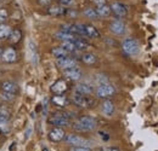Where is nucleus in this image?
Returning <instances> with one entry per match:
<instances>
[{
	"mask_svg": "<svg viewBox=\"0 0 158 151\" xmlns=\"http://www.w3.org/2000/svg\"><path fill=\"white\" fill-rule=\"evenodd\" d=\"M81 60L85 64H88V65H93V64H95L98 62V58H96L95 55H93V53H84L81 56Z\"/></svg>",
	"mask_w": 158,
	"mask_h": 151,
	"instance_id": "23",
	"label": "nucleus"
},
{
	"mask_svg": "<svg viewBox=\"0 0 158 151\" xmlns=\"http://www.w3.org/2000/svg\"><path fill=\"white\" fill-rule=\"evenodd\" d=\"M74 45H76V48H77V51H81V50H86L88 47H89V44L88 42H85V41H83V40H80V39H76L74 41Z\"/></svg>",
	"mask_w": 158,
	"mask_h": 151,
	"instance_id": "29",
	"label": "nucleus"
},
{
	"mask_svg": "<svg viewBox=\"0 0 158 151\" xmlns=\"http://www.w3.org/2000/svg\"><path fill=\"white\" fill-rule=\"evenodd\" d=\"M95 11H96V14H98L99 17H108V16L111 15V12H112V11H111V7H110L107 4L98 6V7L95 9Z\"/></svg>",
	"mask_w": 158,
	"mask_h": 151,
	"instance_id": "21",
	"label": "nucleus"
},
{
	"mask_svg": "<svg viewBox=\"0 0 158 151\" xmlns=\"http://www.w3.org/2000/svg\"><path fill=\"white\" fill-rule=\"evenodd\" d=\"M101 110H102L103 115H106V116L111 117V116L113 115V111H114V105H113V103H112L111 100L106 99V100H105V102L102 103Z\"/></svg>",
	"mask_w": 158,
	"mask_h": 151,
	"instance_id": "19",
	"label": "nucleus"
},
{
	"mask_svg": "<svg viewBox=\"0 0 158 151\" xmlns=\"http://www.w3.org/2000/svg\"><path fill=\"white\" fill-rule=\"evenodd\" d=\"M93 92H94V88L89 83H78L76 86V93H78V95H90Z\"/></svg>",
	"mask_w": 158,
	"mask_h": 151,
	"instance_id": "17",
	"label": "nucleus"
},
{
	"mask_svg": "<svg viewBox=\"0 0 158 151\" xmlns=\"http://www.w3.org/2000/svg\"><path fill=\"white\" fill-rule=\"evenodd\" d=\"M61 47H62L63 50H66L68 53H69V52H76V51H77L76 45H74L73 41H64V42H62Z\"/></svg>",
	"mask_w": 158,
	"mask_h": 151,
	"instance_id": "28",
	"label": "nucleus"
},
{
	"mask_svg": "<svg viewBox=\"0 0 158 151\" xmlns=\"http://www.w3.org/2000/svg\"><path fill=\"white\" fill-rule=\"evenodd\" d=\"M38 2H39L41 6H48V5H50L51 0H38Z\"/></svg>",
	"mask_w": 158,
	"mask_h": 151,
	"instance_id": "36",
	"label": "nucleus"
},
{
	"mask_svg": "<svg viewBox=\"0 0 158 151\" xmlns=\"http://www.w3.org/2000/svg\"><path fill=\"white\" fill-rule=\"evenodd\" d=\"M0 75H1V73H0Z\"/></svg>",
	"mask_w": 158,
	"mask_h": 151,
	"instance_id": "41",
	"label": "nucleus"
},
{
	"mask_svg": "<svg viewBox=\"0 0 158 151\" xmlns=\"http://www.w3.org/2000/svg\"><path fill=\"white\" fill-rule=\"evenodd\" d=\"M72 117V114L64 113V111H57V113L52 114L48 122L55 127H66V126H69V118Z\"/></svg>",
	"mask_w": 158,
	"mask_h": 151,
	"instance_id": "2",
	"label": "nucleus"
},
{
	"mask_svg": "<svg viewBox=\"0 0 158 151\" xmlns=\"http://www.w3.org/2000/svg\"><path fill=\"white\" fill-rule=\"evenodd\" d=\"M1 53H2V50H1V48H0V56H1Z\"/></svg>",
	"mask_w": 158,
	"mask_h": 151,
	"instance_id": "40",
	"label": "nucleus"
},
{
	"mask_svg": "<svg viewBox=\"0 0 158 151\" xmlns=\"http://www.w3.org/2000/svg\"><path fill=\"white\" fill-rule=\"evenodd\" d=\"M110 7H111V11H112L117 17H125L127 14H128V7H127L124 4L119 2V1L112 2Z\"/></svg>",
	"mask_w": 158,
	"mask_h": 151,
	"instance_id": "7",
	"label": "nucleus"
},
{
	"mask_svg": "<svg viewBox=\"0 0 158 151\" xmlns=\"http://www.w3.org/2000/svg\"><path fill=\"white\" fill-rule=\"evenodd\" d=\"M60 4H61V6L66 7V6L72 5V4H73V0H60Z\"/></svg>",
	"mask_w": 158,
	"mask_h": 151,
	"instance_id": "34",
	"label": "nucleus"
},
{
	"mask_svg": "<svg viewBox=\"0 0 158 151\" xmlns=\"http://www.w3.org/2000/svg\"><path fill=\"white\" fill-rule=\"evenodd\" d=\"M0 97H1V99L5 100V102H11V100L15 98V95H11V93H7V92H4V91H2V93L0 95Z\"/></svg>",
	"mask_w": 158,
	"mask_h": 151,
	"instance_id": "31",
	"label": "nucleus"
},
{
	"mask_svg": "<svg viewBox=\"0 0 158 151\" xmlns=\"http://www.w3.org/2000/svg\"><path fill=\"white\" fill-rule=\"evenodd\" d=\"M114 93H116V88L112 85H108V83L100 85L96 88V95L99 98H108V97H112Z\"/></svg>",
	"mask_w": 158,
	"mask_h": 151,
	"instance_id": "6",
	"label": "nucleus"
},
{
	"mask_svg": "<svg viewBox=\"0 0 158 151\" xmlns=\"http://www.w3.org/2000/svg\"><path fill=\"white\" fill-rule=\"evenodd\" d=\"M66 15H68L69 17H77L78 12L74 11V10H67V11H66Z\"/></svg>",
	"mask_w": 158,
	"mask_h": 151,
	"instance_id": "35",
	"label": "nucleus"
},
{
	"mask_svg": "<svg viewBox=\"0 0 158 151\" xmlns=\"http://www.w3.org/2000/svg\"><path fill=\"white\" fill-rule=\"evenodd\" d=\"M55 38L61 40L62 42H64V41H74L77 37L76 35H73V34H69V33H64V32H61L60 30L59 33H56L55 34Z\"/></svg>",
	"mask_w": 158,
	"mask_h": 151,
	"instance_id": "22",
	"label": "nucleus"
},
{
	"mask_svg": "<svg viewBox=\"0 0 158 151\" xmlns=\"http://www.w3.org/2000/svg\"><path fill=\"white\" fill-rule=\"evenodd\" d=\"M9 17V14L5 9H0V24H4V22Z\"/></svg>",
	"mask_w": 158,
	"mask_h": 151,
	"instance_id": "32",
	"label": "nucleus"
},
{
	"mask_svg": "<svg viewBox=\"0 0 158 151\" xmlns=\"http://www.w3.org/2000/svg\"><path fill=\"white\" fill-rule=\"evenodd\" d=\"M95 4H96V6H100V5H105L106 4V0H93Z\"/></svg>",
	"mask_w": 158,
	"mask_h": 151,
	"instance_id": "37",
	"label": "nucleus"
},
{
	"mask_svg": "<svg viewBox=\"0 0 158 151\" xmlns=\"http://www.w3.org/2000/svg\"><path fill=\"white\" fill-rule=\"evenodd\" d=\"M43 151H49V149H48V148H45V146H44V148H43Z\"/></svg>",
	"mask_w": 158,
	"mask_h": 151,
	"instance_id": "39",
	"label": "nucleus"
},
{
	"mask_svg": "<svg viewBox=\"0 0 158 151\" xmlns=\"http://www.w3.org/2000/svg\"><path fill=\"white\" fill-rule=\"evenodd\" d=\"M83 35L88 37V38H100V32L90 24H84V29H83Z\"/></svg>",
	"mask_w": 158,
	"mask_h": 151,
	"instance_id": "16",
	"label": "nucleus"
},
{
	"mask_svg": "<svg viewBox=\"0 0 158 151\" xmlns=\"http://www.w3.org/2000/svg\"><path fill=\"white\" fill-rule=\"evenodd\" d=\"M68 90V85L64 80H57L52 86H51V92L55 95H63Z\"/></svg>",
	"mask_w": 158,
	"mask_h": 151,
	"instance_id": "11",
	"label": "nucleus"
},
{
	"mask_svg": "<svg viewBox=\"0 0 158 151\" xmlns=\"http://www.w3.org/2000/svg\"><path fill=\"white\" fill-rule=\"evenodd\" d=\"M72 100L73 103L79 106V108H89L94 104V100L91 98H89V95H78V93H74L72 97Z\"/></svg>",
	"mask_w": 158,
	"mask_h": 151,
	"instance_id": "4",
	"label": "nucleus"
},
{
	"mask_svg": "<svg viewBox=\"0 0 158 151\" xmlns=\"http://www.w3.org/2000/svg\"><path fill=\"white\" fill-rule=\"evenodd\" d=\"M49 140L50 141H52V143H59L61 140H63L64 139V137H66V133L63 131V128H61V127H55V128H52L50 132H49Z\"/></svg>",
	"mask_w": 158,
	"mask_h": 151,
	"instance_id": "8",
	"label": "nucleus"
},
{
	"mask_svg": "<svg viewBox=\"0 0 158 151\" xmlns=\"http://www.w3.org/2000/svg\"><path fill=\"white\" fill-rule=\"evenodd\" d=\"M69 151H91V149L88 146H73Z\"/></svg>",
	"mask_w": 158,
	"mask_h": 151,
	"instance_id": "33",
	"label": "nucleus"
},
{
	"mask_svg": "<svg viewBox=\"0 0 158 151\" xmlns=\"http://www.w3.org/2000/svg\"><path fill=\"white\" fill-rule=\"evenodd\" d=\"M64 76H66V79H68L71 81H77L81 77V72H80L79 68L74 67V68L64 70Z\"/></svg>",
	"mask_w": 158,
	"mask_h": 151,
	"instance_id": "15",
	"label": "nucleus"
},
{
	"mask_svg": "<svg viewBox=\"0 0 158 151\" xmlns=\"http://www.w3.org/2000/svg\"><path fill=\"white\" fill-rule=\"evenodd\" d=\"M9 131H10L9 130V120L0 115V132H2L4 134H7Z\"/></svg>",
	"mask_w": 158,
	"mask_h": 151,
	"instance_id": "27",
	"label": "nucleus"
},
{
	"mask_svg": "<svg viewBox=\"0 0 158 151\" xmlns=\"http://www.w3.org/2000/svg\"><path fill=\"white\" fill-rule=\"evenodd\" d=\"M101 151H119V149L117 148H103V149H101Z\"/></svg>",
	"mask_w": 158,
	"mask_h": 151,
	"instance_id": "38",
	"label": "nucleus"
},
{
	"mask_svg": "<svg viewBox=\"0 0 158 151\" xmlns=\"http://www.w3.org/2000/svg\"><path fill=\"white\" fill-rule=\"evenodd\" d=\"M51 53H52V56L56 57L57 59H60V58H64V57H68V52H67L66 50H63L61 46H60V47H54V48L51 50Z\"/></svg>",
	"mask_w": 158,
	"mask_h": 151,
	"instance_id": "24",
	"label": "nucleus"
},
{
	"mask_svg": "<svg viewBox=\"0 0 158 151\" xmlns=\"http://www.w3.org/2000/svg\"><path fill=\"white\" fill-rule=\"evenodd\" d=\"M1 88L4 92H7V93H11V95H17L20 88H19V85L14 81H4L1 83Z\"/></svg>",
	"mask_w": 158,
	"mask_h": 151,
	"instance_id": "12",
	"label": "nucleus"
},
{
	"mask_svg": "<svg viewBox=\"0 0 158 151\" xmlns=\"http://www.w3.org/2000/svg\"><path fill=\"white\" fill-rule=\"evenodd\" d=\"M1 57H2V60L4 62H6V63H14L17 59V52L12 47H9L5 51H2Z\"/></svg>",
	"mask_w": 158,
	"mask_h": 151,
	"instance_id": "14",
	"label": "nucleus"
},
{
	"mask_svg": "<svg viewBox=\"0 0 158 151\" xmlns=\"http://www.w3.org/2000/svg\"><path fill=\"white\" fill-rule=\"evenodd\" d=\"M28 53H29V59H31V62L34 64V65H37L38 64V62H39V56H38V51H37V46H35V44L31 40L29 42H28Z\"/></svg>",
	"mask_w": 158,
	"mask_h": 151,
	"instance_id": "13",
	"label": "nucleus"
},
{
	"mask_svg": "<svg viewBox=\"0 0 158 151\" xmlns=\"http://www.w3.org/2000/svg\"><path fill=\"white\" fill-rule=\"evenodd\" d=\"M22 38V32H21L20 29H15V30H11V34H10V41L12 42V44H17L19 41L21 40Z\"/></svg>",
	"mask_w": 158,
	"mask_h": 151,
	"instance_id": "26",
	"label": "nucleus"
},
{
	"mask_svg": "<svg viewBox=\"0 0 158 151\" xmlns=\"http://www.w3.org/2000/svg\"><path fill=\"white\" fill-rule=\"evenodd\" d=\"M11 34V28L7 24H0V40L5 38H9Z\"/></svg>",
	"mask_w": 158,
	"mask_h": 151,
	"instance_id": "25",
	"label": "nucleus"
},
{
	"mask_svg": "<svg viewBox=\"0 0 158 151\" xmlns=\"http://www.w3.org/2000/svg\"><path fill=\"white\" fill-rule=\"evenodd\" d=\"M122 50L128 56H135L140 51V46H139V42L135 39L128 38L122 42Z\"/></svg>",
	"mask_w": 158,
	"mask_h": 151,
	"instance_id": "3",
	"label": "nucleus"
},
{
	"mask_svg": "<svg viewBox=\"0 0 158 151\" xmlns=\"http://www.w3.org/2000/svg\"><path fill=\"white\" fill-rule=\"evenodd\" d=\"M96 120L91 116H80L73 123V128L78 132H89L96 128Z\"/></svg>",
	"mask_w": 158,
	"mask_h": 151,
	"instance_id": "1",
	"label": "nucleus"
},
{
	"mask_svg": "<svg viewBox=\"0 0 158 151\" xmlns=\"http://www.w3.org/2000/svg\"><path fill=\"white\" fill-rule=\"evenodd\" d=\"M84 15L90 19H96L99 17L98 14H96V11H95V9H86V10L84 11Z\"/></svg>",
	"mask_w": 158,
	"mask_h": 151,
	"instance_id": "30",
	"label": "nucleus"
},
{
	"mask_svg": "<svg viewBox=\"0 0 158 151\" xmlns=\"http://www.w3.org/2000/svg\"><path fill=\"white\" fill-rule=\"evenodd\" d=\"M56 64H57V67H60V68L63 69V70H67V69H71V68L77 67V62H76V59L69 58V57L60 58V59L56 60Z\"/></svg>",
	"mask_w": 158,
	"mask_h": 151,
	"instance_id": "9",
	"label": "nucleus"
},
{
	"mask_svg": "<svg viewBox=\"0 0 158 151\" xmlns=\"http://www.w3.org/2000/svg\"><path fill=\"white\" fill-rule=\"evenodd\" d=\"M66 11L67 9L61 6V5H52V6H49L48 9V14L50 16H61V15H66Z\"/></svg>",
	"mask_w": 158,
	"mask_h": 151,
	"instance_id": "18",
	"label": "nucleus"
},
{
	"mask_svg": "<svg viewBox=\"0 0 158 151\" xmlns=\"http://www.w3.org/2000/svg\"><path fill=\"white\" fill-rule=\"evenodd\" d=\"M52 104H55L56 106H66L68 104V98L63 95H55L51 98Z\"/></svg>",
	"mask_w": 158,
	"mask_h": 151,
	"instance_id": "20",
	"label": "nucleus"
},
{
	"mask_svg": "<svg viewBox=\"0 0 158 151\" xmlns=\"http://www.w3.org/2000/svg\"><path fill=\"white\" fill-rule=\"evenodd\" d=\"M64 140L67 144H69L72 146H88L89 148V141L76 134H67L64 137Z\"/></svg>",
	"mask_w": 158,
	"mask_h": 151,
	"instance_id": "5",
	"label": "nucleus"
},
{
	"mask_svg": "<svg viewBox=\"0 0 158 151\" xmlns=\"http://www.w3.org/2000/svg\"><path fill=\"white\" fill-rule=\"evenodd\" d=\"M110 29H111V32H112L113 34H116V35H123V34L125 33V24H124L122 21L116 19V21L111 22Z\"/></svg>",
	"mask_w": 158,
	"mask_h": 151,
	"instance_id": "10",
	"label": "nucleus"
}]
</instances>
